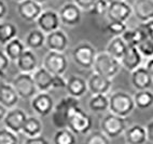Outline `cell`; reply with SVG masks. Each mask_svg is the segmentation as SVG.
<instances>
[{
  "instance_id": "6da1fadb",
  "label": "cell",
  "mask_w": 153,
  "mask_h": 144,
  "mask_svg": "<svg viewBox=\"0 0 153 144\" xmlns=\"http://www.w3.org/2000/svg\"><path fill=\"white\" fill-rule=\"evenodd\" d=\"M76 106H80L79 99H76L70 95H66L63 99H60L59 102L54 106V110L51 114L53 125L57 129L67 128L69 115L71 111Z\"/></svg>"
},
{
  "instance_id": "7a4b0ae2",
  "label": "cell",
  "mask_w": 153,
  "mask_h": 144,
  "mask_svg": "<svg viewBox=\"0 0 153 144\" xmlns=\"http://www.w3.org/2000/svg\"><path fill=\"white\" fill-rule=\"evenodd\" d=\"M135 108L134 99L127 92L117 91L109 97V111L114 115L126 118L134 112Z\"/></svg>"
},
{
  "instance_id": "3957f363",
  "label": "cell",
  "mask_w": 153,
  "mask_h": 144,
  "mask_svg": "<svg viewBox=\"0 0 153 144\" xmlns=\"http://www.w3.org/2000/svg\"><path fill=\"white\" fill-rule=\"evenodd\" d=\"M93 127V119L85 113L80 106L74 107L71 111L68 118L67 128L76 134V136H85L88 134Z\"/></svg>"
},
{
  "instance_id": "277c9868",
  "label": "cell",
  "mask_w": 153,
  "mask_h": 144,
  "mask_svg": "<svg viewBox=\"0 0 153 144\" xmlns=\"http://www.w3.org/2000/svg\"><path fill=\"white\" fill-rule=\"evenodd\" d=\"M121 67H122V65H121V62L119 60L114 58L113 56H110L109 53L104 51V52L97 53L93 69L94 73H96V74H99L104 77L112 79L120 73Z\"/></svg>"
},
{
  "instance_id": "5b68a950",
  "label": "cell",
  "mask_w": 153,
  "mask_h": 144,
  "mask_svg": "<svg viewBox=\"0 0 153 144\" xmlns=\"http://www.w3.org/2000/svg\"><path fill=\"white\" fill-rule=\"evenodd\" d=\"M96 56H97L96 49L88 41H82L76 44L71 52L74 64L83 69L93 68Z\"/></svg>"
},
{
  "instance_id": "8992f818",
  "label": "cell",
  "mask_w": 153,
  "mask_h": 144,
  "mask_svg": "<svg viewBox=\"0 0 153 144\" xmlns=\"http://www.w3.org/2000/svg\"><path fill=\"white\" fill-rule=\"evenodd\" d=\"M127 128L128 127L126 118L112 113L106 114L100 120V131H102L110 140L123 134Z\"/></svg>"
},
{
  "instance_id": "52a82bcc",
  "label": "cell",
  "mask_w": 153,
  "mask_h": 144,
  "mask_svg": "<svg viewBox=\"0 0 153 144\" xmlns=\"http://www.w3.org/2000/svg\"><path fill=\"white\" fill-rule=\"evenodd\" d=\"M11 85L19 94V99L23 100H31L39 92L36 87L33 74L19 73V75L15 76Z\"/></svg>"
},
{
  "instance_id": "ba28073f",
  "label": "cell",
  "mask_w": 153,
  "mask_h": 144,
  "mask_svg": "<svg viewBox=\"0 0 153 144\" xmlns=\"http://www.w3.org/2000/svg\"><path fill=\"white\" fill-rule=\"evenodd\" d=\"M133 14V8L126 0H111L108 6L106 16L109 22H124L128 21Z\"/></svg>"
},
{
  "instance_id": "9c48e42d",
  "label": "cell",
  "mask_w": 153,
  "mask_h": 144,
  "mask_svg": "<svg viewBox=\"0 0 153 144\" xmlns=\"http://www.w3.org/2000/svg\"><path fill=\"white\" fill-rule=\"evenodd\" d=\"M43 67L52 75H64L68 68V60L64 53L49 51L43 58Z\"/></svg>"
},
{
  "instance_id": "30bf717a",
  "label": "cell",
  "mask_w": 153,
  "mask_h": 144,
  "mask_svg": "<svg viewBox=\"0 0 153 144\" xmlns=\"http://www.w3.org/2000/svg\"><path fill=\"white\" fill-rule=\"evenodd\" d=\"M30 106L37 115L40 117H45L52 114L55 103L49 92H38L30 100Z\"/></svg>"
},
{
  "instance_id": "8fae6325",
  "label": "cell",
  "mask_w": 153,
  "mask_h": 144,
  "mask_svg": "<svg viewBox=\"0 0 153 144\" xmlns=\"http://www.w3.org/2000/svg\"><path fill=\"white\" fill-rule=\"evenodd\" d=\"M27 114L23 111L22 108L13 107L11 110H8L7 115L3 119L4 128L9 129L14 133L22 132V129L24 127V124L27 119Z\"/></svg>"
},
{
  "instance_id": "7c38bea8",
  "label": "cell",
  "mask_w": 153,
  "mask_h": 144,
  "mask_svg": "<svg viewBox=\"0 0 153 144\" xmlns=\"http://www.w3.org/2000/svg\"><path fill=\"white\" fill-rule=\"evenodd\" d=\"M58 15H59L60 23L63 25L74 27L81 22L82 10L74 2H67L60 8Z\"/></svg>"
},
{
  "instance_id": "4fadbf2b",
  "label": "cell",
  "mask_w": 153,
  "mask_h": 144,
  "mask_svg": "<svg viewBox=\"0 0 153 144\" xmlns=\"http://www.w3.org/2000/svg\"><path fill=\"white\" fill-rule=\"evenodd\" d=\"M36 22H37L39 29L43 32L45 35L59 29V26L62 24L58 13L53 10L42 11V13L40 14V16L37 19Z\"/></svg>"
},
{
  "instance_id": "5bb4252c",
  "label": "cell",
  "mask_w": 153,
  "mask_h": 144,
  "mask_svg": "<svg viewBox=\"0 0 153 144\" xmlns=\"http://www.w3.org/2000/svg\"><path fill=\"white\" fill-rule=\"evenodd\" d=\"M42 6L33 0H24L17 4V13L19 17L26 22H36L42 13Z\"/></svg>"
},
{
  "instance_id": "9a60e30c",
  "label": "cell",
  "mask_w": 153,
  "mask_h": 144,
  "mask_svg": "<svg viewBox=\"0 0 153 144\" xmlns=\"http://www.w3.org/2000/svg\"><path fill=\"white\" fill-rule=\"evenodd\" d=\"M69 39L66 33L62 29L52 32L45 37V46L50 51L64 53L68 48Z\"/></svg>"
},
{
  "instance_id": "2e32d148",
  "label": "cell",
  "mask_w": 153,
  "mask_h": 144,
  "mask_svg": "<svg viewBox=\"0 0 153 144\" xmlns=\"http://www.w3.org/2000/svg\"><path fill=\"white\" fill-rule=\"evenodd\" d=\"M112 79L93 73L88 79V91L92 94H107L111 90Z\"/></svg>"
},
{
  "instance_id": "e0dca14e",
  "label": "cell",
  "mask_w": 153,
  "mask_h": 144,
  "mask_svg": "<svg viewBox=\"0 0 153 144\" xmlns=\"http://www.w3.org/2000/svg\"><path fill=\"white\" fill-rule=\"evenodd\" d=\"M68 95L76 99H80L88 92V80L78 75H70L67 79V85L65 88Z\"/></svg>"
},
{
  "instance_id": "ac0fdd59",
  "label": "cell",
  "mask_w": 153,
  "mask_h": 144,
  "mask_svg": "<svg viewBox=\"0 0 153 144\" xmlns=\"http://www.w3.org/2000/svg\"><path fill=\"white\" fill-rule=\"evenodd\" d=\"M131 86L136 89V91L140 90H149L153 85V79L148 73L145 66H139L131 72Z\"/></svg>"
},
{
  "instance_id": "d6986e66",
  "label": "cell",
  "mask_w": 153,
  "mask_h": 144,
  "mask_svg": "<svg viewBox=\"0 0 153 144\" xmlns=\"http://www.w3.org/2000/svg\"><path fill=\"white\" fill-rule=\"evenodd\" d=\"M16 66L21 73L33 74L38 68V58L33 50L26 49L16 61Z\"/></svg>"
},
{
  "instance_id": "ffe728a7",
  "label": "cell",
  "mask_w": 153,
  "mask_h": 144,
  "mask_svg": "<svg viewBox=\"0 0 153 144\" xmlns=\"http://www.w3.org/2000/svg\"><path fill=\"white\" fill-rule=\"evenodd\" d=\"M131 8L140 23L153 20V0H135Z\"/></svg>"
},
{
  "instance_id": "44dd1931",
  "label": "cell",
  "mask_w": 153,
  "mask_h": 144,
  "mask_svg": "<svg viewBox=\"0 0 153 144\" xmlns=\"http://www.w3.org/2000/svg\"><path fill=\"white\" fill-rule=\"evenodd\" d=\"M33 77L35 80L36 87L39 92H49L51 89H53V78L54 75H52L49 70L42 67H38L35 72L33 73Z\"/></svg>"
},
{
  "instance_id": "7402d4cb",
  "label": "cell",
  "mask_w": 153,
  "mask_h": 144,
  "mask_svg": "<svg viewBox=\"0 0 153 144\" xmlns=\"http://www.w3.org/2000/svg\"><path fill=\"white\" fill-rule=\"evenodd\" d=\"M142 58L143 56H141V53L137 49V47H127L120 62L122 67H124L126 70L133 72L139 66H141Z\"/></svg>"
},
{
  "instance_id": "603a6c76",
  "label": "cell",
  "mask_w": 153,
  "mask_h": 144,
  "mask_svg": "<svg viewBox=\"0 0 153 144\" xmlns=\"http://www.w3.org/2000/svg\"><path fill=\"white\" fill-rule=\"evenodd\" d=\"M19 97L12 85L6 82H0V104L8 110L16 107Z\"/></svg>"
},
{
  "instance_id": "cb8c5ba5",
  "label": "cell",
  "mask_w": 153,
  "mask_h": 144,
  "mask_svg": "<svg viewBox=\"0 0 153 144\" xmlns=\"http://www.w3.org/2000/svg\"><path fill=\"white\" fill-rule=\"evenodd\" d=\"M126 144H146L148 141L146 128L141 125H133L124 132Z\"/></svg>"
},
{
  "instance_id": "d4e9b609",
  "label": "cell",
  "mask_w": 153,
  "mask_h": 144,
  "mask_svg": "<svg viewBox=\"0 0 153 144\" xmlns=\"http://www.w3.org/2000/svg\"><path fill=\"white\" fill-rule=\"evenodd\" d=\"M3 51L6 53V56L9 58V60L12 62H16L19 60V58L23 54L27 48L25 46V42L22 41L19 38H14L13 40H11L10 42L3 46Z\"/></svg>"
},
{
  "instance_id": "484cf974",
  "label": "cell",
  "mask_w": 153,
  "mask_h": 144,
  "mask_svg": "<svg viewBox=\"0 0 153 144\" xmlns=\"http://www.w3.org/2000/svg\"><path fill=\"white\" fill-rule=\"evenodd\" d=\"M43 130V125L40 118L36 116H28L22 129V132L27 138H33V136H41Z\"/></svg>"
},
{
  "instance_id": "4316f807",
  "label": "cell",
  "mask_w": 153,
  "mask_h": 144,
  "mask_svg": "<svg viewBox=\"0 0 153 144\" xmlns=\"http://www.w3.org/2000/svg\"><path fill=\"white\" fill-rule=\"evenodd\" d=\"M126 49H127V44L124 42L122 37L118 36V37H113L108 42L106 48V52L109 53L110 56H113L114 58L121 61V58H123Z\"/></svg>"
},
{
  "instance_id": "83f0119b",
  "label": "cell",
  "mask_w": 153,
  "mask_h": 144,
  "mask_svg": "<svg viewBox=\"0 0 153 144\" xmlns=\"http://www.w3.org/2000/svg\"><path fill=\"white\" fill-rule=\"evenodd\" d=\"M45 37L47 35L40 29H31L27 34L25 38V46L30 50H37L40 49L45 44Z\"/></svg>"
},
{
  "instance_id": "f1b7e54d",
  "label": "cell",
  "mask_w": 153,
  "mask_h": 144,
  "mask_svg": "<svg viewBox=\"0 0 153 144\" xmlns=\"http://www.w3.org/2000/svg\"><path fill=\"white\" fill-rule=\"evenodd\" d=\"M19 29L12 22H0V44L6 46L8 42L16 38Z\"/></svg>"
},
{
  "instance_id": "f546056e",
  "label": "cell",
  "mask_w": 153,
  "mask_h": 144,
  "mask_svg": "<svg viewBox=\"0 0 153 144\" xmlns=\"http://www.w3.org/2000/svg\"><path fill=\"white\" fill-rule=\"evenodd\" d=\"M88 108L94 113L109 111V97L107 94H93L88 101Z\"/></svg>"
},
{
  "instance_id": "4dcf8cb0",
  "label": "cell",
  "mask_w": 153,
  "mask_h": 144,
  "mask_svg": "<svg viewBox=\"0 0 153 144\" xmlns=\"http://www.w3.org/2000/svg\"><path fill=\"white\" fill-rule=\"evenodd\" d=\"M135 106L139 110H147L153 105V92L149 90H140L134 94Z\"/></svg>"
},
{
  "instance_id": "1f68e13d",
  "label": "cell",
  "mask_w": 153,
  "mask_h": 144,
  "mask_svg": "<svg viewBox=\"0 0 153 144\" xmlns=\"http://www.w3.org/2000/svg\"><path fill=\"white\" fill-rule=\"evenodd\" d=\"M137 31L140 34V41L137 44V49L139 50L142 56L147 58H153V36L148 34H142L138 28Z\"/></svg>"
},
{
  "instance_id": "d6a6232c",
  "label": "cell",
  "mask_w": 153,
  "mask_h": 144,
  "mask_svg": "<svg viewBox=\"0 0 153 144\" xmlns=\"http://www.w3.org/2000/svg\"><path fill=\"white\" fill-rule=\"evenodd\" d=\"M53 144H76V136L68 128L57 129L53 136Z\"/></svg>"
},
{
  "instance_id": "836d02e7",
  "label": "cell",
  "mask_w": 153,
  "mask_h": 144,
  "mask_svg": "<svg viewBox=\"0 0 153 144\" xmlns=\"http://www.w3.org/2000/svg\"><path fill=\"white\" fill-rule=\"evenodd\" d=\"M84 144H110V139L102 131H91L85 139Z\"/></svg>"
},
{
  "instance_id": "e575fe53",
  "label": "cell",
  "mask_w": 153,
  "mask_h": 144,
  "mask_svg": "<svg viewBox=\"0 0 153 144\" xmlns=\"http://www.w3.org/2000/svg\"><path fill=\"white\" fill-rule=\"evenodd\" d=\"M121 37L124 40V42L127 44V47H137V44L140 41V34L137 31V28H134V29L127 28V31Z\"/></svg>"
},
{
  "instance_id": "d590c367",
  "label": "cell",
  "mask_w": 153,
  "mask_h": 144,
  "mask_svg": "<svg viewBox=\"0 0 153 144\" xmlns=\"http://www.w3.org/2000/svg\"><path fill=\"white\" fill-rule=\"evenodd\" d=\"M107 31L114 37L122 36L127 31V25L124 22H109L107 25Z\"/></svg>"
},
{
  "instance_id": "8d00e7d4",
  "label": "cell",
  "mask_w": 153,
  "mask_h": 144,
  "mask_svg": "<svg viewBox=\"0 0 153 144\" xmlns=\"http://www.w3.org/2000/svg\"><path fill=\"white\" fill-rule=\"evenodd\" d=\"M0 144H19L17 134L7 128L0 129Z\"/></svg>"
},
{
  "instance_id": "74e56055",
  "label": "cell",
  "mask_w": 153,
  "mask_h": 144,
  "mask_svg": "<svg viewBox=\"0 0 153 144\" xmlns=\"http://www.w3.org/2000/svg\"><path fill=\"white\" fill-rule=\"evenodd\" d=\"M108 6H109V2L107 0H97L90 12L96 16L106 15L107 11H108Z\"/></svg>"
},
{
  "instance_id": "f35d334b",
  "label": "cell",
  "mask_w": 153,
  "mask_h": 144,
  "mask_svg": "<svg viewBox=\"0 0 153 144\" xmlns=\"http://www.w3.org/2000/svg\"><path fill=\"white\" fill-rule=\"evenodd\" d=\"M10 60L6 56V53L3 50H0V78H6L7 72L10 66Z\"/></svg>"
},
{
  "instance_id": "ab89813d",
  "label": "cell",
  "mask_w": 153,
  "mask_h": 144,
  "mask_svg": "<svg viewBox=\"0 0 153 144\" xmlns=\"http://www.w3.org/2000/svg\"><path fill=\"white\" fill-rule=\"evenodd\" d=\"M96 1L97 0H74V3L79 7L82 11L90 12L92 10V8L94 7Z\"/></svg>"
},
{
  "instance_id": "60d3db41",
  "label": "cell",
  "mask_w": 153,
  "mask_h": 144,
  "mask_svg": "<svg viewBox=\"0 0 153 144\" xmlns=\"http://www.w3.org/2000/svg\"><path fill=\"white\" fill-rule=\"evenodd\" d=\"M137 28L142 34H148V35H152L153 36V20H150L148 22L140 23L139 25L137 26Z\"/></svg>"
},
{
  "instance_id": "b9f144b4",
  "label": "cell",
  "mask_w": 153,
  "mask_h": 144,
  "mask_svg": "<svg viewBox=\"0 0 153 144\" xmlns=\"http://www.w3.org/2000/svg\"><path fill=\"white\" fill-rule=\"evenodd\" d=\"M67 85V79L64 75H54L53 78V89H65Z\"/></svg>"
},
{
  "instance_id": "7bdbcfd3",
  "label": "cell",
  "mask_w": 153,
  "mask_h": 144,
  "mask_svg": "<svg viewBox=\"0 0 153 144\" xmlns=\"http://www.w3.org/2000/svg\"><path fill=\"white\" fill-rule=\"evenodd\" d=\"M23 144H50L47 138L43 136H33V138H27Z\"/></svg>"
},
{
  "instance_id": "ee69618b",
  "label": "cell",
  "mask_w": 153,
  "mask_h": 144,
  "mask_svg": "<svg viewBox=\"0 0 153 144\" xmlns=\"http://www.w3.org/2000/svg\"><path fill=\"white\" fill-rule=\"evenodd\" d=\"M146 132H147V139L148 141L153 143V119L148 122L146 126Z\"/></svg>"
},
{
  "instance_id": "f6af8a7d",
  "label": "cell",
  "mask_w": 153,
  "mask_h": 144,
  "mask_svg": "<svg viewBox=\"0 0 153 144\" xmlns=\"http://www.w3.org/2000/svg\"><path fill=\"white\" fill-rule=\"evenodd\" d=\"M8 14V7L3 0H0V21L6 17Z\"/></svg>"
},
{
  "instance_id": "bcb514c9",
  "label": "cell",
  "mask_w": 153,
  "mask_h": 144,
  "mask_svg": "<svg viewBox=\"0 0 153 144\" xmlns=\"http://www.w3.org/2000/svg\"><path fill=\"white\" fill-rule=\"evenodd\" d=\"M145 67L147 68L148 73L150 74V76L152 77V79H153V58H149V60H148V62H147V64H146Z\"/></svg>"
},
{
  "instance_id": "7dc6e473",
  "label": "cell",
  "mask_w": 153,
  "mask_h": 144,
  "mask_svg": "<svg viewBox=\"0 0 153 144\" xmlns=\"http://www.w3.org/2000/svg\"><path fill=\"white\" fill-rule=\"evenodd\" d=\"M8 108H6L2 104H0V122H3V119L6 117Z\"/></svg>"
},
{
  "instance_id": "c3c4849f",
  "label": "cell",
  "mask_w": 153,
  "mask_h": 144,
  "mask_svg": "<svg viewBox=\"0 0 153 144\" xmlns=\"http://www.w3.org/2000/svg\"><path fill=\"white\" fill-rule=\"evenodd\" d=\"M33 1H35V2L39 3V4H43V3H45L48 1V0H33Z\"/></svg>"
},
{
  "instance_id": "681fc988",
  "label": "cell",
  "mask_w": 153,
  "mask_h": 144,
  "mask_svg": "<svg viewBox=\"0 0 153 144\" xmlns=\"http://www.w3.org/2000/svg\"><path fill=\"white\" fill-rule=\"evenodd\" d=\"M14 1H16V2H22V1H24V0H14Z\"/></svg>"
}]
</instances>
